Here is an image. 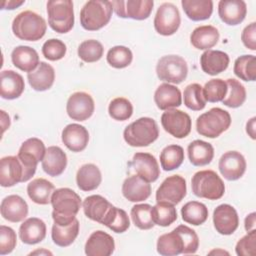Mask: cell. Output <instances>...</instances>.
I'll return each mask as SVG.
<instances>
[{
  "instance_id": "1",
  "label": "cell",
  "mask_w": 256,
  "mask_h": 256,
  "mask_svg": "<svg viewBox=\"0 0 256 256\" xmlns=\"http://www.w3.org/2000/svg\"><path fill=\"white\" fill-rule=\"evenodd\" d=\"M51 204L54 223L66 226L76 219L82 203L80 196L72 189L59 188L54 190L51 196Z\"/></svg>"
},
{
  "instance_id": "2",
  "label": "cell",
  "mask_w": 256,
  "mask_h": 256,
  "mask_svg": "<svg viewBox=\"0 0 256 256\" xmlns=\"http://www.w3.org/2000/svg\"><path fill=\"white\" fill-rule=\"evenodd\" d=\"M47 24L39 14L26 10L19 13L12 22V31L20 40L37 41L46 33Z\"/></svg>"
},
{
  "instance_id": "3",
  "label": "cell",
  "mask_w": 256,
  "mask_h": 256,
  "mask_svg": "<svg viewBox=\"0 0 256 256\" xmlns=\"http://www.w3.org/2000/svg\"><path fill=\"white\" fill-rule=\"evenodd\" d=\"M157 123L150 117H141L129 124L123 132L125 142L132 147H145L157 140Z\"/></svg>"
},
{
  "instance_id": "4",
  "label": "cell",
  "mask_w": 256,
  "mask_h": 256,
  "mask_svg": "<svg viewBox=\"0 0 256 256\" xmlns=\"http://www.w3.org/2000/svg\"><path fill=\"white\" fill-rule=\"evenodd\" d=\"M113 6L111 1L90 0L80 11L81 26L88 31H96L108 24L111 19Z\"/></svg>"
},
{
  "instance_id": "5",
  "label": "cell",
  "mask_w": 256,
  "mask_h": 256,
  "mask_svg": "<svg viewBox=\"0 0 256 256\" xmlns=\"http://www.w3.org/2000/svg\"><path fill=\"white\" fill-rule=\"evenodd\" d=\"M191 187L194 195L208 200H218L225 192L224 182L213 170L196 172L192 177Z\"/></svg>"
},
{
  "instance_id": "6",
  "label": "cell",
  "mask_w": 256,
  "mask_h": 256,
  "mask_svg": "<svg viewBox=\"0 0 256 256\" xmlns=\"http://www.w3.org/2000/svg\"><path fill=\"white\" fill-rule=\"evenodd\" d=\"M231 125V116L228 111L218 107L211 108L201 114L196 120L197 132L208 138H217Z\"/></svg>"
},
{
  "instance_id": "7",
  "label": "cell",
  "mask_w": 256,
  "mask_h": 256,
  "mask_svg": "<svg viewBox=\"0 0 256 256\" xmlns=\"http://www.w3.org/2000/svg\"><path fill=\"white\" fill-rule=\"evenodd\" d=\"M48 24L57 33H67L74 26L73 2L50 0L47 2Z\"/></svg>"
},
{
  "instance_id": "8",
  "label": "cell",
  "mask_w": 256,
  "mask_h": 256,
  "mask_svg": "<svg viewBox=\"0 0 256 256\" xmlns=\"http://www.w3.org/2000/svg\"><path fill=\"white\" fill-rule=\"evenodd\" d=\"M45 152V144L39 138H29L22 143L17 157L24 169L23 182L30 180L35 174L37 164L43 160Z\"/></svg>"
},
{
  "instance_id": "9",
  "label": "cell",
  "mask_w": 256,
  "mask_h": 256,
  "mask_svg": "<svg viewBox=\"0 0 256 256\" xmlns=\"http://www.w3.org/2000/svg\"><path fill=\"white\" fill-rule=\"evenodd\" d=\"M156 74L162 81L180 84L187 77L188 66L182 57L178 55H166L157 62Z\"/></svg>"
},
{
  "instance_id": "10",
  "label": "cell",
  "mask_w": 256,
  "mask_h": 256,
  "mask_svg": "<svg viewBox=\"0 0 256 256\" xmlns=\"http://www.w3.org/2000/svg\"><path fill=\"white\" fill-rule=\"evenodd\" d=\"M161 124L166 132L175 138H185L191 132L192 122L190 116L174 108L167 109L161 116Z\"/></svg>"
},
{
  "instance_id": "11",
  "label": "cell",
  "mask_w": 256,
  "mask_h": 256,
  "mask_svg": "<svg viewBox=\"0 0 256 256\" xmlns=\"http://www.w3.org/2000/svg\"><path fill=\"white\" fill-rule=\"evenodd\" d=\"M180 23L179 10L173 3L165 2L159 6L154 18V28L160 35H173L178 30Z\"/></svg>"
},
{
  "instance_id": "12",
  "label": "cell",
  "mask_w": 256,
  "mask_h": 256,
  "mask_svg": "<svg viewBox=\"0 0 256 256\" xmlns=\"http://www.w3.org/2000/svg\"><path fill=\"white\" fill-rule=\"evenodd\" d=\"M186 180L180 175L167 177L156 191V201L176 205L186 196Z\"/></svg>"
},
{
  "instance_id": "13",
  "label": "cell",
  "mask_w": 256,
  "mask_h": 256,
  "mask_svg": "<svg viewBox=\"0 0 256 256\" xmlns=\"http://www.w3.org/2000/svg\"><path fill=\"white\" fill-rule=\"evenodd\" d=\"M113 10L121 18H131L134 20L147 19L152 10L153 0H118L111 1Z\"/></svg>"
},
{
  "instance_id": "14",
  "label": "cell",
  "mask_w": 256,
  "mask_h": 256,
  "mask_svg": "<svg viewBox=\"0 0 256 256\" xmlns=\"http://www.w3.org/2000/svg\"><path fill=\"white\" fill-rule=\"evenodd\" d=\"M95 104L90 94L86 92H75L67 101L66 111L72 120L85 121L94 112Z\"/></svg>"
},
{
  "instance_id": "15",
  "label": "cell",
  "mask_w": 256,
  "mask_h": 256,
  "mask_svg": "<svg viewBox=\"0 0 256 256\" xmlns=\"http://www.w3.org/2000/svg\"><path fill=\"white\" fill-rule=\"evenodd\" d=\"M218 168L222 176L229 181L238 180L246 170V160L238 151L225 152L219 159Z\"/></svg>"
},
{
  "instance_id": "16",
  "label": "cell",
  "mask_w": 256,
  "mask_h": 256,
  "mask_svg": "<svg viewBox=\"0 0 256 256\" xmlns=\"http://www.w3.org/2000/svg\"><path fill=\"white\" fill-rule=\"evenodd\" d=\"M213 224L218 233L222 235L232 234L239 226L237 211L229 204L217 206L213 212Z\"/></svg>"
},
{
  "instance_id": "17",
  "label": "cell",
  "mask_w": 256,
  "mask_h": 256,
  "mask_svg": "<svg viewBox=\"0 0 256 256\" xmlns=\"http://www.w3.org/2000/svg\"><path fill=\"white\" fill-rule=\"evenodd\" d=\"M24 179V169L17 156H6L0 160V185L12 187Z\"/></svg>"
},
{
  "instance_id": "18",
  "label": "cell",
  "mask_w": 256,
  "mask_h": 256,
  "mask_svg": "<svg viewBox=\"0 0 256 256\" xmlns=\"http://www.w3.org/2000/svg\"><path fill=\"white\" fill-rule=\"evenodd\" d=\"M131 165L137 175L149 183L156 181L160 175L158 162L152 154L145 152H138L134 154Z\"/></svg>"
},
{
  "instance_id": "19",
  "label": "cell",
  "mask_w": 256,
  "mask_h": 256,
  "mask_svg": "<svg viewBox=\"0 0 256 256\" xmlns=\"http://www.w3.org/2000/svg\"><path fill=\"white\" fill-rule=\"evenodd\" d=\"M114 249L113 237L102 230L93 232L85 244V254L88 256H109Z\"/></svg>"
},
{
  "instance_id": "20",
  "label": "cell",
  "mask_w": 256,
  "mask_h": 256,
  "mask_svg": "<svg viewBox=\"0 0 256 256\" xmlns=\"http://www.w3.org/2000/svg\"><path fill=\"white\" fill-rule=\"evenodd\" d=\"M247 6L243 0H221L218 3V15L227 25H238L246 16Z\"/></svg>"
},
{
  "instance_id": "21",
  "label": "cell",
  "mask_w": 256,
  "mask_h": 256,
  "mask_svg": "<svg viewBox=\"0 0 256 256\" xmlns=\"http://www.w3.org/2000/svg\"><path fill=\"white\" fill-rule=\"evenodd\" d=\"M122 194L131 202H141L151 195V186L140 176L131 175L123 182Z\"/></svg>"
},
{
  "instance_id": "22",
  "label": "cell",
  "mask_w": 256,
  "mask_h": 256,
  "mask_svg": "<svg viewBox=\"0 0 256 256\" xmlns=\"http://www.w3.org/2000/svg\"><path fill=\"white\" fill-rule=\"evenodd\" d=\"M2 217L9 222H20L28 215V205L19 195H9L5 197L0 206Z\"/></svg>"
},
{
  "instance_id": "23",
  "label": "cell",
  "mask_w": 256,
  "mask_h": 256,
  "mask_svg": "<svg viewBox=\"0 0 256 256\" xmlns=\"http://www.w3.org/2000/svg\"><path fill=\"white\" fill-rule=\"evenodd\" d=\"M25 88L23 77L13 70H3L0 74V94L3 99L13 100L21 96Z\"/></svg>"
},
{
  "instance_id": "24",
  "label": "cell",
  "mask_w": 256,
  "mask_h": 256,
  "mask_svg": "<svg viewBox=\"0 0 256 256\" xmlns=\"http://www.w3.org/2000/svg\"><path fill=\"white\" fill-rule=\"evenodd\" d=\"M62 142L72 152L83 151L89 141L87 129L80 124H69L62 131Z\"/></svg>"
},
{
  "instance_id": "25",
  "label": "cell",
  "mask_w": 256,
  "mask_h": 256,
  "mask_svg": "<svg viewBox=\"0 0 256 256\" xmlns=\"http://www.w3.org/2000/svg\"><path fill=\"white\" fill-rule=\"evenodd\" d=\"M42 168L49 176L56 177L61 175L67 166V156L58 146H50L46 149L43 157Z\"/></svg>"
},
{
  "instance_id": "26",
  "label": "cell",
  "mask_w": 256,
  "mask_h": 256,
  "mask_svg": "<svg viewBox=\"0 0 256 256\" xmlns=\"http://www.w3.org/2000/svg\"><path fill=\"white\" fill-rule=\"evenodd\" d=\"M46 236V224L37 217L26 219L19 228V237L21 241L28 245L37 244L44 240Z\"/></svg>"
},
{
  "instance_id": "27",
  "label": "cell",
  "mask_w": 256,
  "mask_h": 256,
  "mask_svg": "<svg viewBox=\"0 0 256 256\" xmlns=\"http://www.w3.org/2000/svg\"><path fill=\"white\" fill-rule=\"evenodd\" d=\"M229 62L228 54L219 50H206L200 57L202 70L211 76L225 71L228 68Z\"/></svg>"
},
{
  "instance_id": "28",
  "label": "cell",
  "mask_w": 256,
  "mask_h": 256,
  "mask_svg": "<svg viewBox=\"0 0 256 256\" xmlns=\"http://www.w3.org/2000/svg\"><path fill=\"white\" fill-rule=\"evenodd\" d=\"M27 79L30 86L36 91H46L52 87L55 80L54 68L41 61L38 67L27 74Z\"/></svg>"
},
{
  "instance_id": "29",
  "label": "cell",
  "mask_w": 256,
  "mask_h": 256,
  "mask_svg": "<svg viewBox=\"0 0 256 256\" xmlns=\"http://www.w3.org/2000/svg\"><path fill=\"white\" fill-rule=\"evenodd\" d=\"M154 101L160 110H167L179 107L182 103V95L176 86L163 83L156 89Z\"/></svg>"
},
{
  "instance_id": "30",
  "label": "cell",
  "mask_w": 256,
  "mask_h": 256,
  "mask_svg": "<svg viewBox=\"0 0 256 256\" xmlns=\"http://www.w3.org/2000/svg\"><path fill=\"white\" fill-rule=\"evenodd\" d=\"M11 60L15 67L28 73L34 71L40 63L37 51L29 46L14 48L11 53Z\"/></svg>"
},
{
  "instance_id": "31",
  "label": "cell",
  "mask_w": 256,
  "mask_h": 256,
  "mask_svg": "<svg viewBox=\"0 0 256 256\" xmlns=\"http://www.w3.org/2000/svg\"><path fill=\"white\" fill-rule=\"evenodd\" d=\"M82 206L87 218L101 224L112 204L101 195H91L84 199Z\"/></svg>"
},
{
  "instance_id": "32",
  "label": "cell",
  "mask_w": 256,
  "mask_h": 256,
  "mask_svg": "<svg viewBox=\"0 0 256 256\" xmlns=\"http://www.w3.org/2000/svg\"><path fill=\"white\" fill-rule=\"evenodd\" d=\"M219 32L212 25H203L195 28L190 36L191 44L199 50H209L219 40Z\"/></svg>"
},
{
  "instance_id": "33",
  "label": "cell",
  "mask_w": 256,
  "mask_h": 256,
  "mask_svg": "<svg viewBox=\"0 0 256 256\" xmlns=\"http://www.w3.org/2000/svg\"><path fill=\"white\" fill-rule=\"evenodd\" d=\"M102 175L99 168L92 164L82 165L76 174V183L80 190L82 191H92L98 188L101 184Z\"/></svg>"
},
{
  "instance_id": "34",
  "label": "cell",
  "mask_w": 256,
  "mask_h": 256,
  "mask_svg": "<svg viewBox=\"0 0 256 256\" xmlns=\"http://www.w3.org/2000/svg\"><path fill=\"white\" fill-rule=\"evenodd\" d=\"M54 190V185L44 178H36L27 185V194L29 198L34 203L40 205L51 203V196Z\"/></svg>"
},
{
  "instance_id": "35",
  "label": "cell",
  "mask_w": 256,
  "mask_h": 256,
  "mask_svg": "<svg viewBox=\"0 0 256 256\" xmlns=\"http://www.w3.org/2000/svg\"><path fill=\"white\" fill-rule=\"evenodd\" d=\"M188 157L194 166H204L209 164L214 157L213 146L203 140L192 141L187 148Z\"/></svg>"
},
{
  "instance_id": "36",
  "label": "cell",
  "mask_w": 256,
  "mask_h": 256,
  "mask_svg": "<svg viewBox=\"0 0 256 256\" xmlns=\"http://www.w3.org/2000/svg\"><path fill=\"white\" fill-rule=\"evenodd\" d=\"M181 5L186 16L192 21L209 19L213 12L211 0H182Z\"/></svg>"
},
{
  "instance_id": "37",
  "label": "cell",
  "mask_w": 256,
  "mask_h": 256,
  "mask_svg": "<svg viewBox=\"0 0 256 256\" xmlns=\"http://www.w3.org/2000/svg\"><path fill=\"white\" fill-rule=\"evenodd\" d=\"M184 244L180 234L174 229L161 235L157 240V252L163 256H175L183 254Z\"/></svg>"
},
{
  "instance_id": "38",
  "label": "cell",
  "mask_w": 256,
  "mask_h": 256,
  "mask_svg": "<svg viewBox=\"0 0 256 256\" xmlns=\"http://www.w3.org/2000/svg\"><path fill=\"white\" fill-rule=\"evenodd\" d=\"M79 233V221L75 219L71 224L62 226L54 223L52 226V240L60 247H67L71 245L77 238Z\"/></svg>"
},
{
  "instance_id": "39",
  "label": "cell",
  "mask_w": 256,
  "mask_h": 256,
  "mask_svg": "<svg viewBox=\"0 0 256 256\" xmlns=\"http://www.w3.org/2000/svg\"><path fill=\"white\" fill-rule=\"evenodd\" d=\"M181 215L184 222L198 226L207 220L208 208L201 202L190 201L181 208Z\"/></svg>"
},
{
  "instance_id": "40",
  "label": "cell",
  "mask_w": 256,
  "mask_h": 256,
  "mask_svg": "<svg viewBox=\"0 0 256 256\" xmlns=\"http://www.w3.org/2000/svg\"><path fill=\"white\" fill-rule=\"evenodd\" d=\"M101 224L108 227L113 232L123 233L129 228L130 220L127 213L123 209L112 205Z\"/></svg>"
},
{
  "instance_id": "41",
  "label": "cell",
  "mask_w": 256,
  "mask_h": 256,
  "mask_svg": "<svg viewBox=\"0 0 256 256\" xmlns=\"http://www.w3.org/2000/svg\"><path fill=\"white\" fill-rule=\"evenodd\" d=\"M184 161V150L179 145H168L160 153L161 167L165 171H172L181 166Z\"/></svg>"
},
{
  "instance_id": "42",
  "label": "cell",
  "mask_w": 256,
  "mask_h": 256,
  "mask_svg": "<svg viewBox=\"0 0 256 256\" xmlns=\"http://www.w3.org/2000/svg\"><path fill=\"white\" fill-rule=\"evenodd\" d=\"M227 93L222 100L223 104L230 108L240 107L246 100L245 87L236 79L229 78L226 80Z\"/></svg>"
},
{
  "instance_id": "43",
  "label": "cell",
  "mask_w": 256,
  "mask_h": 256,
  "mask_svg": "<svg viewBox=\"0 0 256 256\" xmlns=\"http://www.w3.org/2000/svg\"><path fill=\"white\" fill-rule=\"evenodd\" d=\"M234 74L244 81H255L256 58L254 55H242L234 62Z\"/></svg>"
},
{
  "instance_id": "44",
  "label": "cell",
  "mask_w": 256,
  "mask_h": 256,
  "mask_svg": "<svg viewBox=\"0 0 256 256\" xmlns=\"http://www.w3.org/2000/svg\"><path fill=\"white\" fill-rule=\"evenodd\" d=\"M151 214L154 224L162 227L171 225L177 219V211L174 205L165 202H157L152 207Z\"/></svg>"
},
{
  "instance_id": "45",
  "label": "cell",
  "mask_w": 256,
  "mask_h": 256,
  "mask_svg": "<svg viewBox=\"0 0 256 256\" xmlns=\"http://www.w3.org/2000/svg\"><path fill=\"white\" fill-rule=\"evenodd\" d=\"M152 206L149 204H136L131 208V218L134 225L141 230H149L155 225L151 214Z\"/></svg>"
},
{
  "instance_id": "46",
  "label": "cell",
  "mask_w": 256,
  "mask_h": 256,
  "mask_svg": "<svg viewBox=\"0 0 256 256\" xmlns=\"http://www.w3.org/2000/svg\"><path fill=\"white\" fill-rule=\"evenodd\" d=\"M183 97L185 106L193 111H200L206 106V101L202 93V86L198 83H192L186 86Z\"/></svg>"
},
{
  "instance_id": "47",
  "label": "cell",
  "mask_w": 256,
  "mask_h": 256,
  "mask_svg": "<svg viewBox=\"0 0 256 256\" xmlns=\"http://www.w3.org/2000/svg\"><path fill=\"white\" fill-rule=\"evenodd\" d=\"M104 53L103 45L94 39L83 41L78 47V56L87 63L96 62L101 59Z\"/></svg>"
},
{
  "instance_id": "48",
  "label": "cell",
  "mask_w": 256,
  "mask_h": 256,
  "mask_svg": "<svg viewBox=\"0 0 256 256\" xmlns=\"http://www.w3.org/2000/svg\"><path fill=\"white\" fill-rule=\"evenodd\" d=\"M106 59L110 66L117 69H122L131 64L133 54L129 48L118 45L109 49Z\"/></svg>"
},
{
  "instance_id": "49",
  "label": "cell",
  "mask_w": 256,
  "mask_h": 256,
  "mask_svg": "<svg viewBox=\"0 0 256 256\" xmlns=\"http://www.w3.org/2000/svg\"><path fill=\"white\" fill-rule=\"evenodd\" d=\"M202 93L205 101L212 103L222 101L227 93L226 81L219 78L211 79L202 87Z\"/></svg>"
},
{
  "instance_id": "50",
  "label": "cell",
  "mask_w": 256,
  "mask_h": 256,
  "mask_svg": "<svg viewBox=\"0 0 256 256\" xmlns=\"http://www.w3.org/2000/svg\"><path fill=\"white\" fill-rule=\"evenodd\" d=\"M110 117L117 121L128 120L133 114V106L131 102L124 97L113 99L108 107Z\"/></svg>"
},
{
  "instance_id": "51",
  "label": "cell",
  "mask_w": 256,
  "mask_h": 256,
  "mask_svg": "<svg viewBox=\"0 0 256 256\" xmlns=\"http://www.w3.org/2000/svg\"><path fill=\"white\" fill-rule=\"evenodd\" d=\"M175 230L182 238L184 244L183 254H194L199 247V238L196 232L186 225H179Z\"/></svg>"
},
{
  "instance_id": "52",
  "label": "cell",
  "mask_w": 256,
  "mask_h": 256,
  "mask_svg": "<svg viewBox=\"0 0 256 256\" xmlns=\"http://www.w3.org/2000/svg\"><path fill=\"white\" fill-rule=\"evenodd\" d=\"M66 45L59 39H49L42 46L43 56L50 61L62 59L66 54Z\"/></svg>"
},
{
  "instance_id": "53",
  "label": "cell",
  "mask_w": 256,
  "mask_h": 256,
  "mask_svg": "<svg viewBox=\"0 0 256 256\" xmlns=\"http://www.w3.org/2000/svg\"><path fill=\"white\" fill-rule=\"evenodd\" d=\"M17 244L15 231L5 225L0 226V255L11 253Z\"/></svg>"
},
{
  "instance_id": "54",
  "label": "cell",
  "mask_w": 256,
  "mask_h": 256,
  "mask_svg": "<svg viewBox=\"0 0 256 256\" xmlns=\"http://www.w3.org/2000/svg\"><path fill=\"white\" fill-rule=\"evenodd\" d=\"M256 230L249 231L236 244L235 251L239 256H254L256 253Z\"/></svg>"
},
{
  "instance_id": "55",
  "label": "cell",
  "mask_w": 256,
  "mask_h": 256,
  "mask_svg": "<svg viewBox=\"0 0 256 256\" xmlns=\"http://www.w3.org/2000/svg\"><path fill=\"white\" fill-rule=\"evenodd\" d=\"M241 40L244 46L252 51L256 50V23L252 22L247 25L241 34Z\"/></svg>"
},
{
  "instance_id": "56",
  "label": "cell",
  "mask_w": 256,
  "mask_h": 256,
  "mask_svg": "<svg viewBox=\"0 0 256 256\" xmlns=\"http://www.w3.org/2000/svg\"><path fill=\"white\" fill-rule=\"evenodd\" d=\"M255 224H256V213L252 212V213L248 214L245 218V221H244L245 230L247 232H249V231L255 229Z\"/></svg>"
},
{
  "instance_id": "57",
  "label": "cell",
  "mask_w": 256,
  "mask_h": 256,
  "mask_svg": "<svg viewBox=\"0 0 256 256\" xmlns=\"http://www.w3.org/2000/svg\"><path fill=\"white\" fill-rule=\"evenodd\" d=\"M255 121H256V117H252L246 124V132L247 134L252 138L255 139L256 138V129H255Z\"/></svg>"
},
{
  "instance_id": "58",
  "label": "cell",
  "mask_w": 256,
  "mask_h": 256,
  "mask_svg": "<svg viewBox=\"0 0 256 256\" xmlns=\"http://www.w3.org/2000/svg\"><path fill=\"white\" fill-rule=\"evenodd\" d=\"M25 1H17V0H8V1H2V9H8L13 10L19 6H21Z\"/></svg>"
},
{
  "instance_id": "59",
  "label": "cell",
  "mask_w": 256,
  "mask_h": 256,
  "mask_svg": "<svg viewBox=\"0 0 256 256\" xmlns=\"http://www.w3.org/2000/svg\"><path fill=\"white\" fill-rule=\"evenodd\" d=\"M35 254H45V255H52V253H51L50 251H48V250H44V249H42V250H36V251H34V252H31V253H30V255H35Z\"/></svg>"
},
{
  "instance_id": "60",
  "label": "cell",
  "mask_w": 256,
  "mask_h": 256,
  "mask_svg": "<svg viewBox=\"0 0 256 256\" xmlns=\"http://www.w3.org/2000/svg\"><path fill=\"white\" fill-rule=\"evenodd\" d=\"M212 253H222V254H228V252H226V251H221V250H219V251H216V250H214V251H211L209 254H212Z\"/></svg>"
}]
</instances>
